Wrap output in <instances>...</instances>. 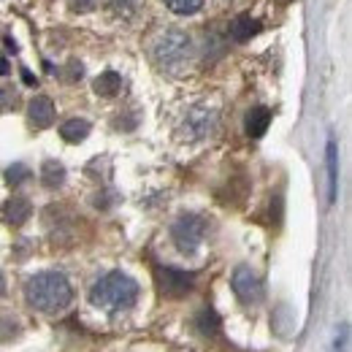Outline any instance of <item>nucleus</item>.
Instances as JSON below:
<instances>
[{
	"mask_svg": "<svg viewBox=\"0 0 352 352\" xmlns=\"http://www.w3.org/2000/svg\"><path fill=\"white\" fill-rule=\"evenodd\" d=\"M28 120H30V125L33 128H49L52 122H54V103H52V98L49 95H36L33 100H30V106H28Z\"/></svg>",
	"mask_w": 352,
	"mask_h": 352,
	"instance_id": "8",
	"label": "nucleus"
},
{
	"mask_svg": "<svg viewBox=\"0 0 352 352\" xmlns=\"http://www.w3.org/2000/svg\"><path fill=\"white\" fill-rule=\"evenodd\" d=\"M109 8L117 16H133L135 8H138V0H109Z\"/></svg>",
	"mask_w": 352,
	"mask_h": 352,
	"instance_id": "19",
	"label": "nucleus"
},
{
	"mask_svg": "<svg viewBox=\"0 0 352 352\" xmlns=\"http://www.w3.org/2000/svg\"><path fill=\"white\" fill-rule=\"evenodd\" d=\"M30 176H33V171H30L25 163H14V166H8V168H6V182H8V184H14V187H16V184H22V182H28Z\"/></svg>",
	"mask_w": 352,
	"mask_h": 352,
	"instance_id": "17",
	"label": "nucleus"
},
{
	"mask_svg": "<svg viewBox=\"0 0 352 352\" xmlns=\"http://www.w3.org/2000/svg\"><path fill=\"white\" fill-rule=\"evenodd\" d=\"M230 287H233L236 298H239L241 304H247V307L261 304L265 296L263 279H261L250 265H239V268L233 271V276H230Z\"/></svg>",
	"mask_w": 352,
	"mask_h": 352,
	"instance_id": "5",
	"label": "nucleus"
},
{
	"mask_svg": "<svg viewBox=\"0 0 352 352\" xmlns=\"http://www.w3.org/2000/svg\"><path fill=\"white\" fill-rule=\"evenodd\" d=\"M138 293H141V287L133 276L122 274V271H111L92 285L89 301L100 309L120 311V309H131L138 301Z\"/></svg>",
	"mask_w": 352,
	"mask_h": 352,
	"instance_id": "2",
	"label": "nucleus"
},
{
	"mask_svg": "<svg viewBox=\"0 0 352 352\" xmlns=\"http://www.w3.org/2000/svg\"><path fill=\"white\" fill-rule=\"evenodd\" d=\"M190 54H192V38L184 30H166L152 46L155 63L166 71H179L190 60Z\"/></svg>",
	"mask_w": 352,
	"mask_h": 352,
	"instance_id": "3",
	"label": "nucleus"
},
{
	"mask_svg": "<svg viewBox=\"0 0 352 352\" xmlns=\"http://www.w3.org/2000/svg\"><path fill=\"white\" fill-rule=\"evenodd\" d=\"M195 325H198V331H201V336H209V339H214L217 333L222 331V320L220 314L214 311L212 307H204L198 311V317H195Z\"/></svg>",
	"mask_w": 352,
	"mask_h": 352,
	"instance_id": "13",
	"label": "nucleus"
},
{
	"mask_svg": "<svg viewBox=\"0 0 352 352\" xmlns=\"http://www.w3.org/2000/svg\"><path fill=\"white\" fill-rule=\"evenodd\" d=\"M271 125V111L265 106H255L247 111V120H244V131L250 138H261Z\"/></svg>",
	"mask_w": 352,
	"mask_h": 352,
	"instance_id": "10",
	"label": "nucleus"
},
{
	"mask_svg": "<svg viewBox=\"0 0 352 352\" xmlns=\"http://www.w3.org/2000/svg\"><path fill=\"white\" fill-rule=\"evenodd\" d=\"M157 290L163 298H184L192 287H195V274H187V271H179V268H171V265H160L157 268Z\"/></svg>",
	"mask_w": 352,
	"mask_h": 352,
	"instance_id": "6",
	"label": "nucleus"
},
{
	"mask_svg": "<svg viewBox=\"0 0 352 352\" xmlns=\"http://www.w3.org/2000/svg\"><path fill=\"white\" fill-rule=\"evenodd\" d=\"M95 92L100 95V98H114L120 89H122V76L117 74V71H106V74H100L98 79H95Z\"/></svg>",
	"mask_w": 352,
	"mask_h": 352,
	"instance_id": "15",
	"label": "nucleus"
},
{
	"mask_svg": "<svg viewBox=\"0 0 352 352\" xmlns=\"http://www.w3.org/2000/svg\"><path fill=\"white\" fill-rule=\"evenodd\" d=\"M325 171H328V204L333 206L339 195V155H336L333 135H328V144H325Z\"/></svg>",
	"mask_w": 352,
	"mask_h": 352,
	"instance_id": "9",
	"label": "nucleus"
},
{
	"mask_svg": "<svg viewBox=\"0 0 352 352\" xmlns=\"http://www.w3.org/2000/svg\"><path fill=\"white\" fill-rule=\"evenodd\" d=\"M82 71H85V68H82V63H71V65H68V76H65V79H68V82L82 79Z\"/></svg>",
	"mask_w": 352,
	"mask_h": 352,
	"instance_id": "21",
	"label": "nucleus"
},
{
	"mask_svg": "<svg viewBox=\"0 0 352 352\" xmlns=\"http://www.w3.org/2000/svg\"><path fill=\"white\" fill-rule=\"evenodd\" d=\"M258 33H261V22L252 19V16H236L233 25H230V38L239 41V44L250 41V38L258 36Z\"/></svg>",
	"mask_w": 352,
	"mask_h": 352,
	"instance_id": "11",
	"label": "nucleus"
},
{
	"mask_svg": "<svg viewBox=\"0 0 352 352\" xmlns=\"http://www.w3.org/2000/svg\"><path fill=\"white\" fill-rule=\"evenodd\" d=\"M206 220L201 214H182L171 225V241L182 255H195L204 236H206Z\"/></svg>",
	"mask_w": 352,
	"mask_h": 352,
	"instance_id": "4",
	"label": "nucleus"
},
{
	"mask_svg": "<svg viewBox=\"0 0 352 352\" xmlns=\"http://www.w3.org/2000/svg\"><path fill=\"white\" fill-rule=\"evenodd\" d=\"M166 6H168L174 14H195V11L204 6V0H166Z\"/></svg>",
	"mask_w": 352,
	"mask_h": 352,
	"instance_id": "18",
	"label": "nucleus"
},
{
	"mask_svg": "<svg viewBox=\"0 0 352 352\" xmlns=\"http://www.w3.org/2000/svg\"><path fill=\"white\" fill-rule=\"evenodd\" d=\"M25 298L36 311H63L74 301V287L63 271H41L25 282Z\"/></svg>",
	"mask_w": 352,
	"mask_h": 352,
	"instance_id": "1",
	"label": "nucleus"
},
{
	"mask_svg": "<svg viewBox=\"0 0 352 352\" xmlns=\"http://www.w3.org/2000/svg\"><path fill=\"white\" fill-rule=\"evenodd\" d=\"M60 135H63L68 144H79V141H85L89 135V122L87 120H79V117L65 120V122L60 125Z\"/></svg>",
	"mask_w": 352,
	"mask_h": 352,
	"instance_id": "14",
	"label": "nucleus"
},
{
	"mask_svg": "<svg viewBox=\"0 0 352 352\" xmlns=\"http://www.w3.org/2000/svg\"><path fill=\"white\" fill-rule=\"evenodd\" d=\"M63 182H65V168H63V163L46 160L44 166H41V184H44L46 190H57V187H63Z\"/></svg>",
	"mask_w": 352,
	"mask_h": 352,
	"instance_id": "16",
	"label": "nucleus"
},
{
	"mask_svg": "<svg viewBox=\"0 0 352 352\" xmlns=\"http://www.w3.org/2000/svg\"><path fill=\"white\" fill-rule=\"evenodd\" d=\"M74 11H92L95 8V0H71Z\"/></svg>",
	"mask_w": 352,
	"mask_h": 352,
	"instance_id": "22",
	"label": "nucleus"
},
{
	"mask_svg": "<svg viewBox=\"0 0 352 352\" xmlns=\"http://www.w3.org/2000/svg\"><path fill=\"white\" fill-rule=\"evenodd\" d=\"M30 204L25 201V198H11L8 204H6V209H3V217L8 225H14V228H19V225H25V222L30 220Z\"/></svg>",
	"mask_w": 352,
	"mask_h": 352,
	"instance_id": "12",
	"label": "nucleus"
},
{
	"mask_svg": "<svg viewBox=\"0 0 352 352\" xmlns=\"http://www.w3.org/2000/svg\"><path fill=\"white\" fill-rule=\"evenodd\" d=\"M214 125H217V111L206 106H195L184 120V135L190 141H201L214 131Z\"/></svg>",
	"mask_w": 352,
	"mask_h": 352,
	"instance_id": "7",
	"label": "nucleus"
},
{
	"mask_svg": "<svg viewBox=\"0 0 352 352\" xmlns=\"http://www.w3.org/2000/svg\"><path fill=\"white\" fill-rule=\"evenodd\" d=\"M6 293V276H3V271H0V296Z\"/></svg>",
	"mask_w": 352,
	"mask_h": 352,
	"instance_id": "23",
	"label": "nucleus"
},
{
	"mask_svg": "<svg viewBox=\"0 0 352 352\" xmlns=\"http://www.w3.org/2000/svg\"><path fill=\"white\" fill-rule=\"evenodd\" d=\"M14 103H16V92L8 87H0V111L14 109Z\"/></svg>",
	"mask_w": 352,
	"mask_h": 352,
	"instance_id": "20",
	"label": "nucleus"
}]
</instances>
